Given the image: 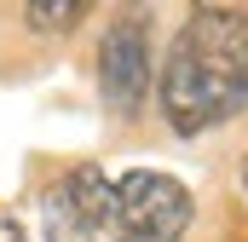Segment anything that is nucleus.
I'll return each mask as SVG.
<instances>
[{"instance_id": "nucleus-1", "label": "nucleus", "mask_w": 248, "mask_h": 242, "mask_svg": "<svg viewBox=\"0 0 248 242\" xmlns=\"http://www.w3.org/2000/svg\"><path fill=\"white\" fill-rule=\"evenodd\" d=\"M190 225V190L156 167L122 179L75 167L41 196L46 242H179Z\"/></svg>"}, {"instance_id": "nucleus-2", "label": "nucleus", "mask_w": 248, "mask_h": 242, "mask_svg": "<svg viewBox=\"0 0 248 242\" xmlns=\"http://www.w3.org/2000/svg\"><path fill=\"white\" fill-rule=\"evenodd\" d=\"M162 110H168V127L173 133L219 127V121H231V116L248 110V81L214 75V69H202L196 58H185L173 46V58L162 69Z\"/></svg>"}, {"instance_id": "nucleus-3", "label": "nucleus", "mask_w": 248, "mask_h": 242, "mask_svg": "<svg viewBox=\"0 0 248 242\" xmlns=\"http://www.w3.org/2000/svg\"><path fill=\"white\" fill-rule=\"evenodd\" d=\"M98 87H104V104L116 116H133L144 104V87H150V35L139 17H122L104 29L98 41Z\"/></svg>"}, {"instance_id": "nucleus-4", "label": "nucleus", "mask_w": 248, "mask_h": 242, "mask_svg": "<svg viewBox=\"0 0 248 242\" xmlns=\"http://www.w3.org/2000/svg\"><path fill=\"white\" fill-rule=\"evenodd\" d=\"M179 52L196 58L214 75H231V81H248V12L237 6H196L179 35Z\"/></svg>"}, {"instance_id": "nucleus-5", "label": "nucleus", "mask_w": 248, "mask_h": 242, "mask_svg": "<svg viewBox=\"0 0 248 242\" xmlns=\"http://www.w3.org/2000/svg\"><path fill=\"white\" fill-rule=\"evenodd\" d=\"M81 12H87V0H29L23 6V17H29V29H75L81 23Z\"/></svg>"}, {"instance_id": "nucleus-6", "label": "nucleus", "mask_w": 248, "mask_h": 242, "mask_svg": "<svg viewBox=\"0 0 248 242\" xmlns=\"http://www.w3.org/2000/svg\"><path fill=\"white\" fill-rule=\"evenodd\" d=\"M0 242H23V231H17V219H12V213H0Z\"/></svg>"}, {"instance_id": "nucleus-7", "label": "nucleus", "mask_w": 248, "mask_h": 242, "mask_svg": "<svg viewBox=\"0 0 248 242\" xmlns=\"http://www.w3.org/2000/svg\"><path fill=\"white\" fill-rule=\"evenodd\" d=\"M243 184H248V162H243Z\"/></svg>"}]
</instances>
